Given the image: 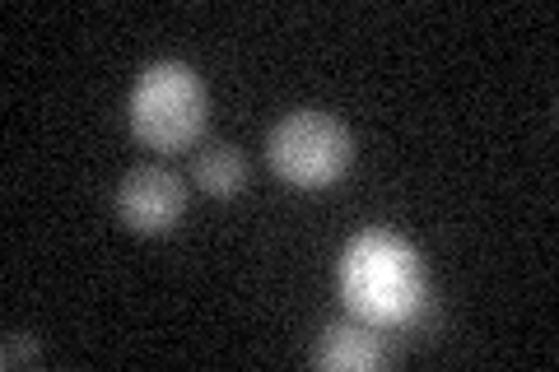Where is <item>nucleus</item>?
I'll list each match as a JSON object with an SVG mask.
<instances>
[{
  "label": "nucleus",
  "mask_w": 559,
  "mask_h": 372,
  "mask_svg": "<svg viewBox=\"0 0 559 372\" xmlns=\"http://www.w3.org/2000/svg\"><path fill=\"white\" fill-rule=\"evenodd\" d=\"M341 293L345 308L369 326H415L429 312L425 261L388 228H364L349 238L341 256Z\"/></svg>",
  "instance_id": "obj_1"
},
{
  "label": "nucleus",
  "mask_w": 559,
  "mask_h": 372,
  "mask_svg": "<svg viewBox=\"0 0 559 372\" xmlns=\"http://www.w3.org/2000/svg\"><path fill=\"white\" fill-rule=\"evenodd\" d=\"M127 117H131V131L140 145H150L159 154H178L201 140L210 121V94L187 61H154L140 70Z\"/></svg>",
  "instance_id": "obj_2"
},
{
  "label": "nucleus",
  "mask_w": 559,
  "mask_h": 372,
  "mask_svg": "<svg viewBox=\"0 0 559 372\" xmlns=\"http://www.w3.org/2000/svg\"><path fill=\"white\" fill-rule=\"evenodd\" d=\"M271 168L299 191H326L355 164V135L345 121L318 108H299L285 121H275L266 135Z\"/></svg>",
  "instance_id": "obj_3"
},
{
  "label": "nucleus",
  "mask_w": 559,
  "mask_h": 372,
  "mask_svg": "<svg viewBox=\"0 0 559 372\" xmlns=\"http://www.w3.org/2000/svg\"><path fill=\"white\" fill-rule=\"evenodd\" d=\"M182 209H187V187H182V177L168 168H135L127 182L117 187V215L131 233H145V238L173 233Z\"/></svg>",
  "instance_id": "obj_4"
},
{
  "label": "nucleus",
  "mask_w": 559,
  "mask_h": 372,
  "mask_svg": "<svg viewBox=\"0 0 559 372\" xmlns=\"http://www.w3.org/2000/svg\"><path fill=\"white\" fill-rule=\"evenodd\" d=\"M388 359V345L369 322H336L312 349V363L331 372H369Z\"/></svg>",
  "instance_id": "obj_5"
},
{
  "label": "nucleus",
  "mask_w": 559,
  "mask_h": 372,
  "mask_svg": "<svg viewBox=\"0 0 559 372\" xmlns=\"http://www.w3.org/2000/svg\"><path fill=\"white\" fill-rule=\"evenodd\" d=\"M197 182H201L205 196L229 201V196H238V191L248 187V164H242V154L234 145H210L197 158Z\"/></svg>",
  "instance_id": "obj_6"
},
{
  "label": "nucleus",
  "mask_w": 559,
  "mask_h": 372,
  "mask_svg": "<svg viewBox=\"0 0 559 372\" xmlns=\"http://www.w3.org/2000/svg\"><path fill=\"white\" fill-rule=\"evenodd\" d=\"M0 363L14 368V363H38V345L28 340V335H5V349H0Z\"/></svg>",
  "instance_id": "obj_7"
}]
</instances>
